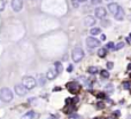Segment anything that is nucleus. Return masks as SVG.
<instances>
[{"instance_id":"obj_3","label":"nucleus","mask_w":131,"mask_h":119,"mask_svg":"<svg viewBox=\"0 0 131 119\" xmlns=\"http://www.w3.org/2000/svg\"><path fill=\"white\" fill-rule=\"evenodd\" d=\"M71 57H73V61L76 63L81 62L83 57H84V50L82 47H76L74 50H73V54H71Z\"/></svg>"},{"instance_id":"obj_17","label":"nucleus","mask_w":131,"mask_h":119,"mask_svg":"<svg viewBox=\"0 0 131 119\" xmlns=\"http://www.w3.org/2000/svg\"><path fill=\"white\" fill-rule=\"evenodd\" d=\"M87 71H89V72H90L91 74H95V73H97L98 71H99V70H98V68H97V66H90Z\"/></svg>"},{"instance_id":"obj_31","label":"nucleus","mask_w":131,"mask_h":119,"mask_svg":"<svg viewBox=\"0 0 131 119\" xmlns=\"http://www.w3.org/2000/svg\"><path fill=\"white\" fill-rule=\"evenodd\" d=\"M107 119H117V117H115V116H111V117H108Z\"/></svg>"},{"instance_id":"obj_20","label":"nucleus","mask_w":131,"mask_h":119,"mask_svg":"<svg viewBox=\"0 0 131 119\" xmlns=\"http://www.w3.org/2000/svg\"><path fill=\"white\" fill-rule=\"evenodd\" d=\"M45 83H46V79H45V78H44V77L40 74V76H39V83H38V84H39L40 86H44V85H45Z\"/></svg>"},{"instance_id":"obj_2","label":"nucleus","mask_w":131,"mask_h":119,"mask_svg":"<svg viewBox=\"0 0 131 119\" xmlns=\"http://www.w3.org/2000/svg\"><path fill=\"white\" fill-rule=\"evenodd\" d=\"M22 84H23L28 89H34L35 87L37 86V80L35 79L34 77L25 76V77H23V79H22Z\"/></svg>"},{"instance_id":"obj_23","label":"nucleus","mask_w":131,"mask_h":119,"mask_svg":"<svg viewBox=\"0 0 131 119\" xmlns=\"http://www.w3.org/2000/svg\"><path fill=\"white\" fill-rule=\"evenodd\" d=\"M130 87H131V84L129 81H124L123 83V88L124 89H130Z\"/></svg>"},{"instance_id":"obj_8","label":"nucleus","mask_w":131,"mask_h":119,"mask_svg":"<svg viewBox=\"0 0 131 119\" xmlns=\"http://www.w3.org/2000/svg\"><path fill=\"white\" fill-rule=\"evenodd\" d=\"M67 88L69 89V92L76 94V93L79 92V89H81V85L77 84V83H75V81H73V83L67 84Z\"/></svg>"},{"instance_id":"obj_1","label":"nucleus","mask_w":131,"mask_h":119,"mask_svg":"<svg viewBox=\"0 0 131 119\" xmlns=\"http://www.w3.org/2000/svg\"><path fill=\"white\" fill-rule=\"evenodd\" d=\"M0 99L6 103L10 102L13 100V93H12V90L9 88H7V87L1 88L0 89Z\"/></svg>"},{"instance_id":"obj_10","label":"nucleus","mask_w":131,"mask_h":119,"mask_svg":"<svg viewBox=\"0 0 131 119\" xmlns=\"http://www.w3.org/2000/svg\"><path fill=\"white\" fill-rule=\"evenodd\" d=\"M57 74H59V73H57V71L55 69H50L48 71H47V73H46V78L48 80H53V79L56 78Z\"/></svg>"},{"instance_id":"obj_15","label":"nucleus","mask_w":131,"mask_h":119,"mask_svg":"<svg viewBox=\"0 0 131 119\" xmlns=\"http://www.w3.org/2000/svg\"><path fill=\"white\" fill-rule=\"evenodd\" d=\"M107 54V48H100L98 50V56L99 57H105Z\"/></svg>"},{"instance_id":"obj_22","label":"nucleus","mask_w":131,"mask_h":119,"mask_svg":"<svg viewBox=\"0 0 131 119\" xmlns=\"http://www.w3.org/2000/svg\"><path fill=\"white\" fill-rule=\"evenodd\" d=\"M114 47H115V45H114V43H112V41L106 45V48H107V49H114Z\"/></svg>"},{"instance_id":"obj_28","label":"nucleus","mask_w":131,"mask_h":119,"mask_svg":"<svg viewBox=\"0 0 131 119\" xmlns=\"http://www.w3.org/2000/svg\"><path fill=\"white\" fill-rule=\"evenodd\" d=\"M106 89H107L108 92H112V90H113V85H107V86H106Z\"/></svg>"},{"instance_id":"obj_37","label":"nucleus","mask_w":131,"mask_h":119,"mask_svg":"<svg viewBox=\"0 0 131 119\" xmlns=\"http://www.w3.org/2000/svg\"><path fill=\"white\" fill-rule=\"evenodd\" d=\"M129 119H131V118H129Z\"/></svg>"},{"instance_id":"obj_16","label":"nucleus","mask_w":131,"mask_h":119,"mask_svg":"<svg viewBox=\"0 0 131 119\" xmlns=\"http://www.w3.org/2000/svg\"><path fill=\"white\" fill-rule=\"evenodd\" d=\"M90 33L92 34V36H97V34H100L101 33V29H99V28H93V29L90 30Z\"/></svg>"},{"instance_id":"obj_13","label":"nucleus","mask_w":131,"mask_h":119,"mask_svg":"<svg viewBox=\"0 0 131 119\" xmlns=\"http://www.w3.org/2000/svg\"><path fill=\"white\" fill-rule=\"evenodd\" d=\"M34 117H35L34 111H28L27 113H24L23 116L21 117V119H34Z\"/></svg>"},{"instance_id":"obj_27","label":"nucleus","mask_w":131,"mask_h":119,"mask_svg":"<svg viewBox=\"0 0 131 119\" xmlns=\"http://www.w3.org/2000/svg\"><path fill=\"white\" fill-rule=\"evenodd\" d=\"M91 2L93 3V5H100L102 1H101V0H91Z\"/></svg>"},{"instance_id":"obj_33","label":"nucleus","mask_w":131,"mask_h":119,"mask_svg":"<svg viewBox=\"0 0 131 119\" xmlns=\"http://www.w3.org/2000/svg\"><path fill=\"white\" fill-rule=\"evenodd\" d=\"M114 115H115V116H120V111H115Z\"/></svg>"},{"instance_id":"obj_35","label":"nucleus","mask_w":131,"mask_h":119,"mask_svg":"<svg viewBox=\"0 0 131 119\" xmlns=\"http://www.w3.org/2000/svg\"><path fill=\"white\" fill-rule=\"evenodd\" d=\"M128 70H131V63H130V64H129V65H128Z\"/></svg>"},{"instance_id":"obj_9","label":"nucleus","mask_w":131,"mask_h":119,"mask_svg":"<svg viewBox=\"0 0 131 119\" xmlns=\"http://www.w3.org/2000/svg\"><path fill=\"white\" fill-rule=\"evenodd\" d=\"M95 22H97V20H95L93 16H91V15H89V16H86L84 18V25L85 27H92V25L95 24Z\"/></svg>"},{"instance_id":"obj_24","label":"nucleus","mask_w":131,"mask_h":119,"mask_svg":"<svg viewBox=\"0 0 131 119\" xmlns=\"http://www.w3.org/2000/svg\"><path fill=\"white\" fill-rule=\"evenodd\" d=\"M97 106H98V109H104V108H105V103L100 101V102L97 103Z\"/></svg>"},{"instance_id":"obj_6","label":"nucleus","mask_w":131,"mask_h":119,"mask_svg":"<svg viewBox=\"0 0 131 119\" xmlns=\"http://www.w3.org/2000/svg\"><path fill=\"white\" fill-rule=\"evenodd\" d=\"M12 8L16 13L21 12L22 8H23V0H13L12 1Z\"/></svg>"},{"instance_id":"obj_7","label":"nucleus","mask_w":131,"mask_h":119,"mask_svg":"<svg viewBox=\"0 0 131 119\" xmlns=\"http://www.w3.org/2000/svg\"><path fill=\"white\" fill-rule=\"evenodd\" d=\"M94 14H95V17H98V18H105L107 15V10L104 7H97L94 9Z\"/></svg>"},{"instance_id":"obj_26","label":"nucleus","mask_w":131,"mask_h":119,"mask_svg":"<svg viewBox=\"0 0 131 119\" xmlns=\"http://www.w3.org/2000/svg\"><path fill=\"white\" fill-rule=\"evenodd\" d=\"M3 9H5V1L0 0V12H2Z\"/></svg>"},{"instance_id":"obj_34","label":"nucleus","mask_w":131,"mask_h":119,"mask_svg":"<svg viewBox=\"0 0 131 119\" xmlns=\"http://www.w3.org/2000/svg\"><path fill=\"white\" fill-rule=\"evenodd\" d=\"M79 2H85V1H87V0H78Z\"/></svg>"},{"instance_id":"obj_14","label":"nucleus","mask_w":131,"mask_h":119,"mask_svg":"<svg viewBox=\"0 0 131 119\" xmlns=\"http://www.w3.org/2000/svg\"><path fill=\"white\" fill-rule=\"evenodd\" d=\"M54 68L57 71V73H61L63 71V66H62V63L61 62H55L54 63Z\"/></svg>"},{"instance_id":"obj_5","label":"nucleus","mask_w":131,"mask_h":119,"mask_svg":"<svg viewBox=\"0 0 131 119\" xmlns=\"http://www.w3.org/2000/svg\"><path fill=\"white\" fill-rule=\"evenodd\" d=\"M14 89H15V93H16L19 96H24L25 94H27L28 90H29L27 87L24 86L23 84H19V85H15Z\"/></svg>"},{"instance_id":"obj_29","label":"nucleus","mask_w":131,"mask_h":119,"mask_svg":"<svg viewBox=\"0 0 131 119\" xmlns=\"http://www.w3.org/2000/svg\"><path fill=\"white\" fill-rule=\"evenodd\" d=\"M73 70H74V66H73V65H69L67 68V71H68V72H73Z\"/></svg>"},{"instance_id":"obj_30","label":"nucleus","mask_w":131,"mask_h":119,"mask_svg":"<svg viewBox=\"0 0 131 119\" xmlns=\"http://www.w3.org/2000/svg\"><path fill=\"white\" fill-rule=\"evenodd\" d=\"M98 99H105V94H104V93H99V94H98Z\"/></svg>"},{"instance_id":"obj_32","label":"nucleus","mask_w":131,"mask_h":119,"mask_svg":"<svg viewBox=\"0 0 131 119\" xmlns=\"http://www.w3.org/2000/svg\"><path fill=\"white\" fill-rule=\"evenodd\" d=\"M101 40H106V36L105 34H101Z\"/></svg>"},{"instance_id":"obj_19","label":"nucleus","mask_w":131,"mask_h":119,"mask_svg":"<svg viewBox=\"0 0 131 119\" xmlns=\"http://www.w3.org/2000/svg\"><path fill=\"white\" fill-rule=\"evenodd\" d=\"M123 47H124V43H118L117 45H115L114 50H120V49H122Z\"/></svg>"},{"instance_id":"obj_21","label":"nucleus","mask_w":131,"mask_h":119,"mask_svg":"<svg viewBox=\"0 0 131 119\" xmlns=\"http://www.w3.org/2000/svg\"><path fill=\"white\" fill-rule=\"evenodd\" d=\"M70 1H71V5H73L74 8H77V7L79 6V1H78V0H70Z\"/></svg>"},{"instance_id":"obj_11","label":"nucleus","mask_w":131,"mask_h":119,"mask_svg":"<svg viewBox=\"0 0 131 119\" xmlns=\"http://www.w3.org/2000/svg\"><path fill=\"white\" fill-rule=\"evenodd\" d=\"M120 9V6H118L117 3H115V2H111L109 5H108V10L111 12L113 15H115V14L117 13V10Z\"/></svg>"},{"instance_id":"obj_18","label":"nucleus","mask_w":131,"mask_h":119,"mask_svg":"<svg viewBox=\"0 0 131 119\" xmlns=\"http://www.w3.org/2000/svg\"><path fill=\"white\" fill-rule=\"evenodd\" d=\"M100 74H101V77H102V78H106V79H107V78H109V72H108L107 70H101Z\"/></svg>"},{"instance_id":"obj_12","label":"nucleus","mask_w":131,"mask_h":119,"mask_svg":"<svg viewBox=\"0 0 131 119\" xmlns=\"http://www.w3.org/2000/svg\"><path fill=\"white\" fill-rule=\"evenodd\" d=\"M124 15H125V14H124V10H123L121 7H120V9H118L117 13L114 15V17H115V20H116V21H123V20H124Z\"/></svg>"},{"instance_id":"obj_4","label":"nucleus","mask_w":131,"mask_h":119,"mask_svg":"<svg viewBox=\"0 0 131 119\" xmlns=\"http://www.w3.org/2000/svg\"><path fill=\"white\" fill-rule=\"evenodd\" d=\"M86 45L89 48L93 49V48H97V47L100 46V41L95 39L94 37H89V38H86Z\"/></svg>"},{"instance_id":"obj_25","label":"nucleus","mask_w":131,"mask_h":119,"mask_svg":"<svg viewBox=\"0 0 131 119\" xmlns=\"http://www.w3.org/2000/svg\"><path fill=\"white\" fill-rule=\"evenodd\" d=\"M106 65H107V69L108 70H112L113 68H114V63H113V62H107V64H106Z\"/></svg>"},{"instance_id":"obj_36","label":"nucleus","mask_w":131,"mask_h":119,"mask_svg":"<svg viewBox=\"0 0 131 119\" xmlns=\"http://www.w3.org/2000/svg\"><path fill=\"white\" fill-rule=\"evenodd\" d=\"M106 1H113V0H106Z\"/></svg>"}]
</instances>
